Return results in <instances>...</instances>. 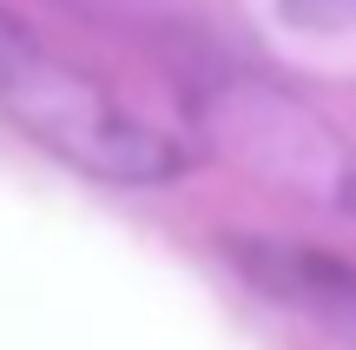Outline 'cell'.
Returning <instances> with one entry per match:
<instances>
[{
  "instance_id": "obj_4",
  "label": "cell",
  "mask_w": 356,
  "mask_h": 350,
  "mask_svg": "<svg viewBox=\"0 0 356 350\" xmlns=\"http://www.w3.org/2000/svg\"><path fill=\"white\" fill-rule=\"evenodd\" d=\"M330 192H337V205H343L350 218H356V166H343V179H337Z\"/></svg>"
},
{
  "instance_id": "obj_5",
  "label": "cell",
  "mask_w": 356,
  "mask_h": 350,
  "mask_svg": "<svg viewBox=\"0 0 356 350\" xmlns=\"http://www.w3.org/2000/svg\"><path fill=\"white\" fill-rule=\"evenodd\" d=\"M20 40H26V33H20V26H13V20H7V13H0V66H7V60H13V47H20Z\"/></svg>"
},
{
  "instance_id": "obj_1",
  "label": "cell",
  "mask_w": 356,
  "mask_h": 350,
  "mask_svg": "<svg viewBox=\"0 0 356 350\" xmlns=\"http://www.w3.org/2000/svg\"><path fill=\"white\" fill-rule=\"evenodd\" d=\"M0 113L33 145H47L53 159L106 185H172L185 172V145L172 132H159L92 73L53 60L33 40H20L13 60L0 66Z\"/></svg>"
},
{
  "instance_id": "obj_3",
  "label": "cell",
  "mask_w": 356,
  "mask_h": 350,
  "mask_svg": "<svg viewBox=\"0 0 356 350\" xmlns=\"http://www.w3.org/2000/svg\"><path fill=\"white\" fill-rule=\"evenodd\" d=\"M284 20L291 26H343V20H356V0H284Z\"/></svg>"
},
{
  "instance_id": "obj_2",
  "label": "cell",
  "mask_w": 356,
  "mask_h": 350,
  "mask_svg": "<svg viewBox=\"0 0 356 350\" xmlns=\"http://www.w3.org/2000/svg\"><path fill=\"white\" fill-rule=\"evenodd\" d=\"M231 258L244 264L264 298L291 304L297 317L323 324L330 337H343L356 350V264L330 258V251H310V245H270V238H238Z\"/></svg>"
}]
</instances>
